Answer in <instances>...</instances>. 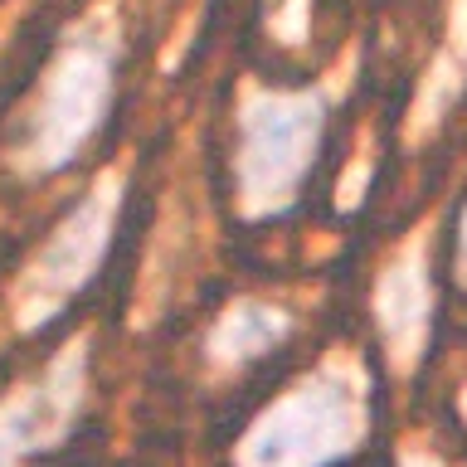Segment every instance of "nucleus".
Masks as SVG:
<instances>
[{"label":"nucleus","mask_w":467,"mask_h":467,"mask_svg":"<svg viewBox=\"0 0 467 467\" xmlns=\"http://www.w3.org/2000/svg\"><path fill=\"white\" fill-rule=\"evenodd\" d=\"M336 452H341V404L297 400L254 438L248 467H321Z\"/></svg>","instance_id":"nucleus-1"},{"label":"nucleus","mask_w":467,"mask_h":467,"mask_svg":"<svg viewBox=\"0 0 467 467\" xmlns=\"http://www.w3.org/2000/svg\"><path fill=\"white\" fill-rule=\"evenodd\" d=\"M29 443H35V409H25V404L5 409L0 414V467H15Z\"/></svg>","instance_id":"nucleus-2"}]
</instances>
